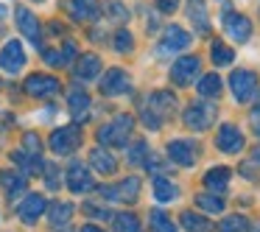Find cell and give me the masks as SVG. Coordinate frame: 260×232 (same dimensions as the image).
Wrapping results in <instances>:
<instances>
[{"mask_svg": "<svg viewBox=\"0 0 260 232\" xmlns=\"http://www.w3.org/2000/svg\"><path fill=\"white\" fill-rule=\"evenodd\" d=\"M132 129H135V118L132 115H118L115 120H109L107 126L98 129V140H101V146H126Z\"/></svg>", "mask_w": 260, "mask_h": 232, "instance_id": "1", "label": "cell"}, {"mask_svg": "<svg viewBox=\"0 0 260 232\" xmlns=\"http://www.w3.org/2000/svg\"><path fill=\"white\" fill-rule=\"evenodd\" d=\"M230 90L238 104H249L254 98V92H257V76L252 70H235L230 76Z\"/></svg>", "mask_w": 260, "mask_h": 232, "instance_id": "2", "label": "cell"}, {"mask_svg": "<svg viewBox=\"0 0 260 232\" xmlns=\"http://www.w3.org/2000/svg\"><path fill=\"white\" fill-rule=\"evenodd\" d=\"M213 120H215V104H210V101H199V104H193V107L185 109V126L193 131L210 129Z\"/></svg>", "mask_w": 260, "mask_h": 232, "instance_id": "3", "label": "cell"}, {"mask_svg": "<svg viewBox=\"0 0 260 232\" xmlns=\"http://www.w3.org/2000/svg\"><path fill=\"white\" fill-rule=\"evenodd\" d=\"M81 146V131L79 126H62L51 135V151L64 157V154H73Z\"/></svg>", "mask_w": 260, "mask_h": 232, "instance_id": "4", "label": "cell"}, {"mask_svg": "<svg viewBox=\"0 0 260 232\" xmlns=\"http://www.w3.org/2000/svg\"><path fill=\"white\" fill-rule=\"evenodd\" d=\"M196 76H202V62H199V56H182V59H176L174 68H171V81L179 84V87H190Z\"/></svg>", "mask_w": 260, "mask_h": 232, "instance_id": "5", "label": "cell"}, {"mask_svg": "<svg viewBox=\"0 0 260 232\" xmlns=\"http://www.w3.org/2000/svg\"><path fill=\"white\" fill-rule=\"evenodd\" d=\"M25 92H28L31 98H53L62 92V84H59V79H53V76H45V73H34L25 79Z\"/></svg>", "mask_w": 260, "mask_h": 232, "instance_id": "6", "label": "cell"}, {"mask_svg": "<svg viewBox=\"0 0 260 232\" xmlns=\"http://www.w3.org/2000/svg\"><path fill=\"white\" fill-rule=\"evenodd\" d=\"M187 45H190V34H187L185 28H179V25H171V28H165L162 40H159V45H157V56L179 53V51H185Z\"/></svg>", "mask_w": 260, "mask_h": 232, "instance_id": "7", "label": "cell"}, {"mask_svg": "<svg viewBox=\"0 0 260 232\" xmlns=\"http://www.w3.org/2000/svg\"><path fill=\"white\" fill-rule=\"evenodd\" d=\"M25 68V51L17 40H9L0 51V70H6L9 76H17Z\"/></svg>", "mask_w": 260, "mask_h": 232, "instance_id": "8", "label": "cell"}, {"mask_svg": "<svg viewBox=\"0 0 260 232\" xmlns=\"http://www.w3.org/2000/svg\"><path fill=\"white\" fill-rule=\"evenodd\" d=\"M224 31L232 42L243 45V42H249V37H252V20H249L246 14L230 12V14H224Z\"/></svg>", "mask_w": 260, "mask_h": 232, "instance_id": "9", "label": "cell"}, {"mask_svg": "<svg viewBox=\"0 0 260 232\" xmlns=\"http://www.w3.org/2000/svg\"><path fill=\"white\" fill-rule=\"evenodd\" d=\"M101 196L112 198V202L132 204V202H137V196H140V179H137V176H126V179L120 182V185H115V187H101Z\"/></svg>", "mask_w": 260, "mask_h": 232, "instance_id": "10", "label": "cell"}, {"mask_svg": "<svg viewBox=\"0 0 260 232\" xmlns=\"http://www.w3.org/2000/svg\"><path fill=\"white\" fill-rule=\"evenodd\" d=\"M215 146L224 154H241L243 151V131L235 123H224L215 135Z\"/></svg>", "mask_w": 260, "mask_h": 232, "instance_id": "11", "label": "cell"}, {"mask_svg": "<svg viewBox=\"0 0 260 232\" xmlns=\"http://www.w3.org/2000/svg\"><path fill=\"white\" fill-rule=\"evenodd\" d=\"M129 90H132L129 73H126V70H120V68H112V70H109V73L101 79V92H104V95H109V98L126 95Z\"/></svg>", "mask_w": 260, "mask_h": 232, "instance_id": "12", "label": "cell"}, {"mask_svg": "<svg viewBox=\"0 0 260 232\" xmlns=\"http://www.w3.org/2000/svg\"><path fill=\"white\" fill-rule=\"evenodd\" d=\"M14 20H17V28L23 31V37H28V42L40 45L42 42V31H40V20H37L34 12H28L25 6L14 9Z\"/></svg>", "mask_w": 260, "mask_h": 232, "instance_id": "13", "label": "cell"}, {"mask_svg": "<svg viewBox=\"0 0 260 232\" xmlns=\"http://www.w3.org/2000/svg\"><path fill=\"white\" fill-rule=\"evenodd\" d=\"M68 187L73 193H90L92 187H95L90 168H87V165H81V162H70L68 165Z\"/></svg>", "mask_w": 260, "mask_h": 232, "instance_id": "14", "label": "cell"}, {"mask_svg": "<svg viewBox=\"0 0 260 232\" xmlns=\"http://www.w3.org/2000/svg\"><path fill=\"white\" fill-rule=\"evenodd\" d=\"M45 210H48L45 196H40V193H28V196L20 202L17 215H20V221H23V224H37V218H40Z\"/></svg>", "mask_w": 260, "mask_h": 232, "instance_id": "15", "label": "cell"}, {"mask_svg": "<svg viewBox=\"0 0 260 232\" xmlns=\"http://www.w3.org/2000/svg\"><path fill=\"white\" fill-rule=\"evenodd\" d=\"M143 107H146L148 112H154L159 120H162L168 112H174L176 95H174V92H168V90H157V92H151V95H148V101L143 104Z\"/></svg>", "mask_w": 260, "mask_h": 232, "instance_id": "16", "label": "cell"}, {"mask_svg": "<svg viewBox=\"0 0 260 232\" xmlns=\"http://www.w3.org/2000/svg\"><path fill=\"white\" fill-rule=\"evenodd\" d=\"M168 157L171 162L182 165V168H190L196 162V146L190 140H171L168 143Z\"/></svg>", "mask_w": 260, "mask_h": 232, "instance_id": "17", "label": "cell"}, {"mask_svg": "<svg viewBox=\"0 0 260 232\" xmlns=\"http://www.w3.org/2000/svg\"><path fill=\"white\" fill-rule=\"evenodd\" d=\"M187 20L193 23L196 34H210V17H207V6L204 0H187Z\"/></svg>", "mask_w": 260, "mask_h": 232, "instance_id": "18", "label": "cell"}, {"mask_svg": "<svg viewBox=\"0 0 260 232\" xmlns=\"http://www.w3.org/2000/svg\"><path fill=\"white\" fill-rule=\"evenodd\" d=\"M68 12L79 23H90V20H95L101 14V9H98L95 0H68Z\"/></svg>", "mask_w": 260, "mask_h": 232, "instance_id": "19", "label": "cell"}, {"mask_svg": "<svg viewBox=\"0 0 260 232\" xmlns=\"http://www.w3.org/2000/svg\"><path fill=\"white\" fill-rule=\"evenodd\" d=\"M68 107H70V115H73L79 123H84L87 115H90V95H87L84 90H79V87H73L68 95Z\"/></svg>", "mask_w": 260, "mask_h": 232, "instance_id": "20", "label": "cell"}, {"mask_svg": "<svg viewBox=\"0 0 260 232\" xmlns=\"http://www.w3.org/2000/svg\"><path fill=\"white\" fill-rule=\"evenodd\" d=\"M101 76V59L95 53H84L76 64V79L79 81H95Z\"/></svg>", "mask_w": 260, "mask_h": 232, "instance_id": "21", "label": "cell"}, {"mask_svg": "<svg viewBox=\"0 0 260 232\" xmlns=\"http://www.w3.org/2000/svg\"><path fill=\"white\" fill-rule=\"evenodd\" d=\"M90 165L98 171V174H104V176H109V174H115V171H118V159H115L104 146L101 148H92V151H90Z\"/></svg>", "mask_w": 260, "mask_h": 232, "instance_id": "22", "label": "cell"}, {"mask_svg": "<svg viewBox=\"0 0 260 232\" xmlns=\"http://www.w3.org/2000/svg\"><path fill=\"white\" fill-rule=\"evenodd\" d=\"M204 187H210L213 193H224L230 187V168H210L204 174Z\"/></svg>", "mask_w": 260, "mask_h": 232, "instance_id": "23", "label": "cell"}, {"mask_svg": "<svg viewBox=\"0 0 260 232\" xmlns=\"http://www.w3.org/2000/svg\"><path fill=\"white\" fill-rule=\"evenodd\" d=\"M12 162H17L20 168H23V174H40V171L45 168V162L40 159V154H28V151H14Z\"/></svg>", "mask_w": 260, "mask_h": 232, "instance_id": "24", "label": "cell"}, {"mask_svg": "<svg viewBox=\"0 0 260 232\" xmlns=\"http://www.w3.org/2000/svg\"><path fill=\"white\" fill-rule=\"evenodd\" d=\"M196 90H199V95H202V98H218L221 90H224L221 76H215V73L202 76V79H199V84H196Z\"/></svg>", "mask_w": 260, "mask_h": 232, "instance_id": "25", "label": "cell"}, {"mask_svg": "<svg viewBox=\"0 0 260 232\" xmlns=\"http://www.w3.org/2000/svg\"><path fill=\"white\" fill-rule=\"evenodd\" d=\"M76 207L70 202H56L51 207V213H48V221H51V226H64L70 218H73Z\"/></svg>", "mask_w": 260, "mask_h": 232, "instance_id": "26", "label": "cell"}, {"mask_svg": "<svg viewBox=\"0 0 260 232\" xmlns=\"http://www.w3.org/2000/svg\"><path fill=\"white\" fill-rule=\"evenodd\" d=\"M179 221H182V226H185L187 232H215V226L210 224L207 218H202L199 213H190V210H185Z\"/></svg>", "mask_w": 260, "mask_h": 232, "instance_id": "27", "label": "cell"}, {"mask_svg": "<svg viewBox=\"0 0 260 232\" xmlns=\"http://www.w3.org/2000/svg\"><path fill=\"white\" fill-rule=\"evenodd\" d=\"M0 182H3V190H6L9 198L20 196V193L25 190V176L17 174V171H6V174L0 176Z\"/></svg>", "mask_w": 260, "mask_h": 232, "instance_id": "28", "label": "cell"}, {"mask_svg": "<svg viewBox=\"0 0 260 232\" xmlns=\"http://www.w3.org/2000/svg\"><path fill=\"white\" fill-rule=\"evenodd\" d=\"M210 59H213L215 68H226V64L235 62V53H232L230 45H224L221 40H215L213 45H210Z\"/></svg>", "mask_w": 260, "mask_h": 232, "instance_id": "29", "label": "cell"}, {"mask_svg": "<svg viewBox=\"0 0 260 232\" xmlns=\"http://www.w3.org/2000/svg\"><path fill=\"white\" fill-rule=\"evenodd\" d=\"M154 196H157V202H176V198H179V190H176V185L171 179L157 176V179H154Z\"/></svg>", "mask_w": 260, "mask_h": 232, "instance_id": "30", "label": "cell"}, {"mask_svg": "<svg viewBox=\"0 0 260 232\" xmlns=\"http://www.w3.org/2000/svg\"><path fill=\"white\" fill-rule=\"evenodd\" d=\"M218 232H249V218L246 215H226L218 224Z\"/></svg>", "mask_w": 260, "mask_h": 232, "instance_id": "31", "label": "cell"}, {"mask_svg": "<svg viewBox=\"0 0 260 232\" xmlns=\"http://www.w3.org/2000/svg\"><path fill=\"white\" fill-rule=\"evenodd\" d=\"M115 229L118 232H143V226L135 213H120V215H115Z\"/></svg>", "mask_w": 260, "mask_h": 232, "instance_id": "32", "label": "cell"}, {"mask_svg": "<svg viewBox=\"0 0 260 232\" xmlns=\"http://www.w3.org/2000/svg\"><path fill=\"white\" fill-rule=\"evenodd\" d=\"M148 224H151V232H176L174 221H171L162 210H154L151 218H148Z\"/></svg>", "mask_w": 260, "mask_h": 232, "instance_id": "33", "label": "cell"}, {"mask_svg": "<svg viewBox=\"0 0 260 232\" xmlns=\"http://www.w3.org/2000/svg\"><path fill=\"white\" fill-rule=\"evenodd\" d=\"M112 45H115V51H118V53H132V51H135V37H132V31H126V28L115 31Z\"/></svg>", "mask_w": 260, "mask_h": 232, "instance_id": "34", "label": "cell"}, {"mask_svg": "<svg viewBox=\"0 0 260 232\" xmlns=\"http://www.w3.org/2000/svg\"><path fill=\"white\" fill-rule=\"evenodd\" d=\"M146 157H148V143L137 140L135 146L129 148V162L132 165H143V162H146Z\"/></svg>", "mask_w": 260, "mask_h": 232, "instance_id": "35", "label": "cell"}, {"mask_svg": "<svg viewBox=\"0 0 260 232\" xmlns=\"http://www.w3.org/2000/svg\"><path fill=\"white\" fill-rule=\"evenodd\" d=\"M196 204L204 210V213H215V215L224 210V202H221V198H213V196H199Z\"/></svg>", "mask_w": 260, "mask_h": 232, "instance_id": "36", "label": "cell"}, {"mask_svg": "<svg viewBox=\"0 0 260 232\" xmlns=\"http://www.w3.org/2000/svg\"><path fill=\"white\" fill-rule=\"evenodd\" d=\"M42 174H45V185L51 187V190H59V168L56 165H45Z\"/></svg>", "mask_w": 260, "mask_h": 232, "instance_id": "37", "label": "cell"}, {"mask_svg": "<svg viewBox=\"0 0 260 232\" xmlns=\"http://www.w3.org/2000/svg\"><path fill=\"white\" fill-rule=\"evenodd\" d=\"M23 151H28V154H40V137H37L34 131L23 135Z\"/></svg>", "mask_w": 260, "mask_h": 232, "instance_id": "38", "label": "cell"}, {"mask_svg": "<svg viewBox=\"0 0 260 232\" xmlns=\"http://www.w3.org/2000/svg\"><path fill=\"white\" fill-rule=\"evenodd\" d=\"M109 17L112 20H129V12L123 9L120 0H109Z\"/></svg>", "mask_w": 260, "mask_h": 232, "instance_id": "39", "label": "cell"}, {"mask_svg": "<svg viewBox=\"0 0 260 232\" xmlns=\"http://www.w3.org/2000/svg\"><path fill=\"white\" fill-rule=\"evenodd\" d=\"M154 6H157V12H162V14H174L176 9H179V0H154Z\"/></svg>", "mask_w": 260, "mask_h": 232, "instance_id": "40", "label": "cell"}, {"mask_svg": "<svg viewBox=\"0 0 260 232\" xmlns=\"http://www.w3.org/2000/svg\"><path fill=\"white\" fill-rule=\"evenodd\" d=\"M76 53H79V51H76V42H64V48H62V62L68 64L70 59H76Z\"/></svg>", "mask_w": 260, "mask_h": 232, "instance_id": "41", "label": "cell"}, {"mask_svg": "<svg viewBox=\"0 0 260 232\" xmlns=\"http://www.w3.org/2000/svg\"><path fill=\"white\" fill-rule=\"evenodd\" d=\"M84 213L90 215V218H109V213H107V210L95 207V204H87V207H84Z\"/></svg>", "mask_w": 260, "mask_h": 232, "instance_id": "42", "label": "cell"}, {"mask_svg": "<svg viewBox=\"0 0 260 232\" xmlns=\"http://www.w3.org/2000/svg\"><path fill=\"white\" fill-rule=\"evenodd\" d=\"M42 59H45L48 64H53V68L64 64V62H62V56H59V51H45V53H42Z\"/></svg>", "mask_w": 260, "mask_h": 232, "instance_id": "43", "label": "cell"}, {"mask_svg": "<svg viewBox=\"0 0 260 232\" xmlns=\"http://www.w3.org/2000/svg\"><path fill=\"white\" fill-rule=\"evenodd\" d=\"M79 232H104V229H101V226H92V224H87V226H81Z\"/></svg>", "mask_w": 260, "mask_h": 232, "instance_id": "44", "label": "cell"}, {"mask_svg": "<svg viewBox=\"0 0 260 232\" xmlns=\"http://www.w3.org/2000/svg\"><path fill=\"white\" fill-rule=\"evenodd\" d=\"M252 159H254V162H260V146H257V148H254V151H252Z\"/></svg>", "mask_w": 260, "mask_h": 232, "instance_id": "45", "label": "cell"}, {"mask_svg": "<svg viewBox=\"0 0 260 232\" xmlns=\"http://www.w3.org/2000/svg\"><path fill=\"white\" fill-rule=\"evenodd\" d=\"M252 115H254V118L260 115V98H257V104H254V112H252Z\"/></svg>", "mask_w": 260, "mask_h": 232, "instance_id": "46", "label": "cell"}, {"mask_svg": "<svg viewBox=\"0 0 260 232\" xmlns=\"http://www.w3.org/2000/svg\"><path fill=\"white\" fill-rule=\"evenodd\" d=\"M254 131H257V137H260V123H257V126H254Z\"/></svg>", "mask_w": 260, "mask_h": 232, "instance_id": "47", "label": "cell"}, {"mask_svg": "<svg viewBox=\"0 0 260 232\" xmlns=\"http://www.w3.org/2000/svg\"><path fill=\"white\" fill-rule=\"evenodd\" d=\"M3 14H6V9H3V6H0V17H3Z\"/></svg>", "mask_w": 260, "mask_h": 232, "instance_id": "48", "label": "cell"}, {"mask_svg": "<svg viewBox=\"0 0 260 232\" xmlns=\"http://www.w3.org/2000/svg\"><path fill=\"white\" fill-rule=\"evenodd\" d=\"M0 87H3V81H0Z\"/></svg>", "mask_w": 260, "mask_h": 232, "instance_id": "49", "label": "cell"}]
</instances>
